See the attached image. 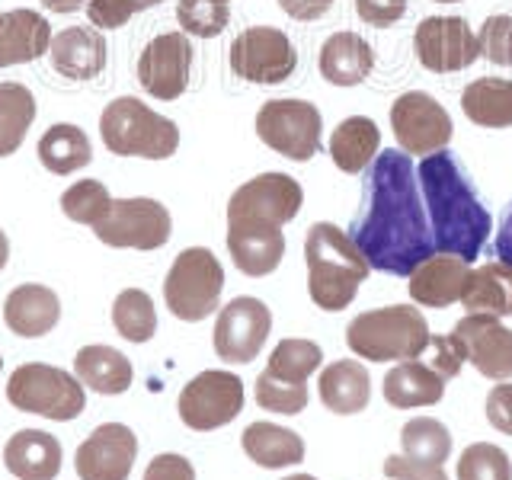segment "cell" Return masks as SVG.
<instances>
[{
	"label": "cell",
	"mask_w": 512,
	"mask_h": 480,
	"mask_svg": "<svg viewBox=\"0 0 512 480\" xmlns=\"http://www.w3.org/2000/svg\"><path fill=\"white\" fill-rule=\"evenodd\" d=\"M352 240L368 266L391 276H410L416 266L436 256L410 154L381 151L375 157L365 186V215L352 228Z\"/></svg>",
	"instance_id": "obj_1"
},
{
	"label": "cell",
	"mask_w": 512,
	"mask_h": 480,
	"mask_svg": "<svg viewBox=\"0 0 512 480\" xmlns=\"http://www.w3.org/2000/svg\"><path fill=\"white\" fill-rule=\"evenodd\" d=\"M416 180L423 189L426 215L436 253H452L461 260H477L490 237V212L477 202L468 176L461 173L458 160L448 151L423 157Z\"/></svg>",
	"instance_id": "obj_2"
},
{
	"label": "cell",
	"mask_w": 512,
	"mask_h": 480,
	"mask_svg": "<svg viewBox=\"0 0 512 480\" xmlns=\"http://www.w3.org/2000/svg\"><path fill=\"white\" fill-rule=\"evenodd\" d=\"M304 260H308V295L320 311L330 314L349 308L359 295V285L372 272L352 234L333 221H317L308 228Z\"/></svg>",
	"instance_id": "obj_3"
},
{
	"label": "cell",
	"mask_w": 512,
	"mask_h": 480,
	"mask_svg": "<svg viewBox=\"0 0 512 480\" xmlns=\"http://www.w3.org/2000/svg\"><path fill=\"white\" fill-rule=\"evenodd\" d=\"M429 336L432 333L420 308L388 304L352 320L346 327V346L368 362H407L423 356Z\"/></svg>",
	"instance_id": "obj_4"
},
{
	"label": "cell",
	"mask_w": 512,
	"mask_h": 480,
	"mask_svg": "<svg viewBox=\"0 0 512 480\" xmlns=\"http://www.w3.org/2000/svg\"><path fill=\"white\" fill-rule=\"evenodd\" d=\"M100 138L116 157L167 160L180 148L176 122L154 112L138 96H119V100L106 103L100 116Z\"/></svg>",
	"instance_id": "obj_5"
},
{
	"label": "cell",
	"mask_w": 512,
	"mask_h": 480,
	"mask_svg": "<svg viewBox=\"0 0 512 480\" xmlns=\"http://www.w3.org/2000/svg\"><path fill=\"white\" fill-rule=\"evenodd\" d=\"M304 205V189L288 173H260L234 189L228 202V228L282 231Z\"/></svg>",
	"instance_id": "obj_6"
},
{
	"label": "cell",
	"mask_w": 512,
	"mask_h": 480,
	"mask_svg": "<svg viewBox=\"0 0 512 480\" xmlns=\"http://www.w3.org/2000/svg\"><path fill=\"white\" fill-rule=\"evenodd\" d=\"M224 292V269L218 256L208 247H186L173 260L167 282H164V301L176 320L199 324L218 311V301Z\"/></svg>",
	"instance_id": "obj_7"
},
{
	"label": "cell",
	"mask_w": 512,
	"mask_h": 480,
	"mask_svg": "<svg viewBox=\"0 0 512 480\" xmlns=\"http://www.w3.org/2000/svg\"><path fill=\"white\" fill-rule=\"evenodd\" d=\"M7 400L16 410L39 413L55 423H71L87 407L84 384L45 362H26L16 368L7 381Z\"/></svg>",
	"instance_id": "obj_8"
},
{
	"label": "cell",
	"mask_w": 512,
	"mask_h": 480,
	"mask_svg": "<svg viewBox=\"0 0 512 480\" xmlns=\"http://www.w3.org/2000/svg\"><path fill=\"white\" fill-rule=\"evenodd\" d=\"M256 135L276 154L295 164H308L314 154H320L324 119L308 100H269L256 112Z\"/></svg>",
	"instance_id": "obj_9"
},
{
	"label": "cell",
	"mask_w": 512,
	"mask_h": 480,
	"mask_svg": "<svg viewBox=\"0 0 512 480\" xmlns=\"http://www.w3.org/2000/svg\"><path fill=\"white\" fill-rule=\"evenodd\" d=\"M93 234L106 247L119 250H160L173 234V218L167 205L157 199L135 196V199H112L109 215L96 224Z\"/></svg>",
	"instance_id": "obj_10"
},
{
	"label": "cell",
	"mask_w": 512,
	"mask_h": 480,
	"mask_svg": "<svg viewBox=\"0 0 512 480\" xmlns=\"http://www.w3.org/2000/svg\"><path fill=\"white\" fill-rule=\"evenodd\" d=\"M295 68V45L276 26H250L231 42V71L247 84H285Z\"/></svg>",
	"instance_id": "obj_11"
},
{
	"label": "cell",
	"mask_w": 512,
	"mask_h": 480,
	"mask_svg": "<svg viewBox=\"0 0 512 480\" xmlns=\"http://www.w3.org/2000/svg\"><path fill=\"white\" fill-rule=\"evenodd\" d=\"M391 128L400 151L416 157L445 151L455 135V122L445 112V106L423 90L400 93L391 103Z\"/></svg>",
	"instance_id": "obj_12"
},
{
	"label": "cell",
	"mask_w": 512,
	"mask_h": 480,
	"mask_svg": "<svg viewBox=\"0 0 512 480\" xmlns=\"http://www.w3.org/2000/svg\"><path fill=\"white\" fill-rule=\"evenodd\" d=\"M244 410V381L221 368H208L180 391V420L196 432H212Z\"/></svg>",
	"instance_id": "obj_13"
},
{
	"label": "cell",
	"mask_w": 512,
	"mask_h": 480,
	"mask_svg": "<svg viewBox=\"0 0 512 480\" xmlns=\"http://www.w3.org/2000/svg\"><path fill=\"white\" fill-rule=\"evenodd\" d=\"M413 48L432 74L464 71L480 58V39L464 16H426L413 32Z\"/></svg>",
	"instance_id": "obj_14"
},
{
	"label": "cell",
	"mask_w": 512,
	"mask_h": 480,
	"mask_svg": "<svg viewBox=\"0 0 512 480\" xmlns=\"http://www.w3.org/2000/svg\"><path fill=\"white\" fill-rule=\"evenodd\" d=\"M192 42L186 32H160L138 55V84L154 100H180L189 87Z\"/></svg>",
	"instance_id": "obj_15"
},
{
	"label": "cell",
	"mask_w": 512,
	"mask_h": 480,
	"mask_svg": "<svg viewBox=\"0 0 512 480\" xmlns=\"http://www.w3.org/2000/svg\"><path fill=\"white\" fill-rule=\"evenodd\" d=\"M272 330V311L260 298H234L215 320V352L231 365H247L263 352Z\"/></svg>",
	"instance_id": "obj_16"
},
{
	"label": "cell",
	"mask_w": 512,
	"mask_h": 480,
	"mask_svg": "<svg viewBox=\"0 0 512 480\" xmlns=\"http://www.w3.org/2000/svg\"><path fill=\"white\" fill-rule=\"evenodd\" d=\"M138 458L135 432L122 423L96 426L77 448L74 468L80 480H128Z\"/></svg>",
	"instance_id": "obj_17"
},
{
	"label": "cell",
	"mask_w": 512,
	"mask_h": 480,
	"mask_svg": "<svg viewBox=\"0 0 512 480\" xmlns=\"http://www.w3.org/2000/svg\"><path fill=\"white\" fill-rule=\"evenodd\" d=\"M455 336L464 346V356L490 381L512 378V330L493 314H468L458 320Z\"/></svg>",
	"instance_id": "obj_18"
},
{
	"label": "cell",
	"mask_w": 512,
	"mask_h": 480,
	"mask_svg": "<svg viewBox=\"0 0 512 480\" xmlns=\"http://www.w3.org/2000/svg\"><path fill=\"white\" fill-rule=\"evenodd\" d=\"M468 276V260L452 253H436L410 272V298L423 308H448V304L461 301Z\"/></svg>",
	"instance_id": "obj_19"
},
{
	"label": "cell",
	"mask_w": 512,
	"mask_h": 480,
	"mask_svg": "<svg viewBox=\"0 0 512 480\" xmlns=\"http://www.w3.org/2000/svg\"><path fill=\"white\" fill-rule=\"evenodd\" d=\"M48 55H52V68L61 77L90 80L100 77L106 68V39L93 26H68L52 36Z\"/></svg>",
	"instance_id": "obj_20"
},
{
	"label": "cell",
	"mask_w": 512,
	"mask_h": 480,
	"mask_svg": "<svg viewBox=\"0 0 512 480\" xmlns=\"http://www.w3.org/2000/svg\"><path fill=\"white\" fill-rule=\"evenodd\" d=\"M52 45V26L42 13L20 7L0 13V71L39 61Z\"/></svg>",
	"instance_id": "obj_21"
},
{
	"label": "cell",
	"mask_w": 512,
	"mask_h": 480,
	"mask_svg": "<svg viewBox=\"0 0 512 480\" xmlns=\"http://www.w3.org/2000/svg\"><path fill=\"white\" fill-rule=\"evenodd\" d=\"M320 77L333 87H359L375 68V52L359 32H333L317 55Z\"/></svg>",
	"instance_id": "obj_22"
},
{
	"label": "cell",
	"mask_w": 512,
	"mask_h": 480,
	"mask_svg": "<svg viewBox=\"0 0 512 480\" xmlns=\"http://www.w3.org/2000/svg\"><path fill=\"white\" fill-rule=\"evenodd\" d=\"M61 301L48 285H20L4 301V324L26 340H36L58 327Z\"/></svg>",
	"instance_id": "obj_23"
},
{
	"label": "cell",
	"mask_w": 512,
	"mask_h": 480,
	"mask_svg": "<svg viewBox=\"0 0 512 480\" xmlns=\"http://www.w3.org/2000/svg\"><path fill=\"white\" fill-rule=\"evenodd\" d=\"M61 442L42 429H20L4 445V464L20 480H55L61 474Z\"/></svg>",
	"instance_id": "obj_24"
},
{
	"label": "cell",
	"mask_w": 512,
	"mask_h": 480,
	"mask_svg": "<svg viewBox=\"0 0 512 480\" xmlns=\"http://www.w3.org/2000/svg\"><path fill=\"white\" fill-rule=\"evenodd\" d=\"M384 400L397 410H413V407H432L439 404L445 394V378L423 359H407L397 362L388 375H384Z\"/></svg>",
	"instance_id": "obj_25"
},
{
	"label": "cell",
	"mask_w": 512,
	"mask_h": 480,
	"mask_svg": "<svg viewBox=\"0 0 512 480\" xmlns=\"http://www.w3.org/2000/svg\"><path fill=\"white\" fill-rule=\"evenodd\" d=\"M317 388H320V400H324L327 410L340 413V416H352L368 407L372 378H368L362 362L340 359V362H330L324 372H320Z\"/></svg>",
	"instance_id": "obj_26"
},
{
	"label": "cell",
	"mask_w": 512,
	"mask_h": 480,
	"mask_svg": "<svg viewBox=\"0 0 512 480\" xmlns=\"http://www.w3.org/2000/svg\"><path fill=\"white\" fill-rule=\"evenodd\" d=\"M74 372L77 381L84 388L96 391V394H106V397H116L125 394L132 388V378H135V368L128 362L119 349L112 346H84L74 356Z\"/></svg>",
	"instance_id": "obj_27"
},
{
	"label": "cell",
	"mask_w": 512,
	"mask_h": 480,
	"mask_svg": "<svg viewBox=\"0 0 512 480\" xmlns=\"http://www.w3.org/2000/svg\"><path fill=\"white\" fill-rule=\"evenodd\" d=\"M381 154V132L375 119L349 116L333 128L330 135V157L343 173H362L375 164Z\"/></svg>",
	"instance_id": "obj_28"
},
{
	"label": "cell",
	"mask_w": 512,
	"mask_h": 480,
	"mask_svg": "<svg viewBox=\"0 0 512 480\" xmlns=\"http://www.w3.org/2000/svg\"><path fill=\"white\" fill-rule=\"evenodd\" d=\"M461 304L468 314L512 317V266L484 263L471 269L468 285L461 292Z\"/></svg>",
	"instance_id": "obj_29"
},
{
	"label": "cell",
	"mask_w": 512,
	"mask_h": 480,
	"mask_svg": "<svg viewBox=\"0 0 512 480\" xmlns=\"http://www.w3.org/2000/svg\"><path fill=\"white\" fill-rule=\"evenodd\" d=\"M240 445L260 468H288V464L304 461V439L276 423H250L240 436Z\"/></svg>",
	"instance_id": "obj_30"
},
{
	"label": "cell",
	"mask_w": 512,
	"mask_h": 480,
	"mask_svg": "<svg viewBox=\"0 0 512 480\" xmlns=\"http://www.w3.org/2000/svg\"><path fill=\"white\" fill-rule=\"evenodd\" d=\"M228 250L234 266L250 279H263L276 272L285 256V234L282 231H240L228 228Z\"/></svg>",
	"instance_id": "obj_31"
},
{
	"label": "cell",
	"mask_w": 512,
	"mask_h": 480,
	"mask_svg": "<svg viewBox=\"0 0 512 480\" xmlns=\"http://www.w3.org/2000/svg\"><path fill=\"white\" fill-rule=\"evenodd\" d=\"M461 109L480 128H512V80L480 77L464 87Z\"/></svg>",
	"instance_id": "obj_32"
},
{
	"label": "cell",
	"mask_w": 512,
	"mask_h": 480,
	"mask_svg": "<svg viewBox=\"0 0 512 480\" xmlns=\"http://www.w3.org/2000/svg\"><path fill=\"white\" fill-rule=\"evenodd\" d=\"M39 160L48 173L71 176L93 160L90 138L84 135V128H77L71 122H58L39 138Z\"/></svg>",
	"instance_id": "obj_33"
},
{
	"label": "cell",
	"mask_w": 512,
	"mask_h": 480,
	"mask_svg": "<svg viewBox=\"0 0 512 480\" xmlns=\"http://www.w3.org/2000/svg\"><path fill=\"white\" fill-rule=\"evenodd\" d=\"M36 116L39 106L29 87L0 84V157H10L23 148Z\"/></svg>",
	"instance_id": "obj_34"
},
{
	"label": "cell",
	"mask_w": 512,
	"mask_h": 480,
	"mask_svg": "<svg viewBox=\"0 0 512 480\" xmlns=\"http://www.w3.org/2000/svg\"><path fill=\"white\" fill-rule=\"evenodd\" d=\"M324 362V352L311 340H282L272 349L269 365L263 368V375L282 384H308V378Z\"/></svg>",
	"instance_id": "obj_35"
},
{
	"label": "cell",
	"mask_w": 512,
	"mask_h": 480,
	"mask_svg": "<svg viewBox=\"0 0 512 480\" xmlns=\"http://www.w3.org/2000/svg\"><path fill=\"white\" fill-rule=\"evenodd\" d=\"M112 324L128 343H148L157 333V311L154 298L144 288H125L112 304Z\"/></svg>",
	"instance_id": "obj_36"
},
{
	"label": "cell",
	"mask_w": 512,
	"mask_h": 480,
	"mask_svg": "<svg viewBox=\"0 0 512 480\" xmlns=\"http://www.w3.org/2000/svg\"><path fill=\"white\" fill-rule=\"evenodd\" d=\"M400 445H404V455L416 461H436L445 464L452 455V436H448L445 423L432 420V416H416L400 432Z\"/></svg>",
	"instance_id": "obj_37"
},
{
	"label": "cell",
	"mask_w": 512,
	"mask_h": 480,
	"mask_svg": "<svg viewBox=\"0 0 512 480\" xmlns=\"http://www.w3.org/2000/svg\"><path fill=\"white\" fill-rule=\"evenodd\" d=\"M109 208H112V196L100 180H77L61 196L64 218H71L77 224H90V228H96L109 215Z\"/></svg>",
	"instance_id": "obj_38"
},
{
	"label": "cell",
	"mask_w": 512,
	"mask_h": 480,
	"mask_svg": "<svg viewBox=\"0 0 512 480\" xmlns=\"http://www.w3.org/2000/svg\"><path fill=\"white\" fill-rule=\"evenodd\" d=\"M176 20H180L186 36L215 39L231 23V7L221 0H180L176 4Z\"/></svg>",
	"instance_id": "obj_39"
},
{
	"label": "cell",
	"mask_w": 512,
	"mask_h": 480,
	"mask_svg": "<svg viewBox=\"0 0 512 480\" xmlns=\"http://www.w3.org/2000/svg\"><path fill=\"white\" fill-rule=\"evenodd\" d=\"M458 480H512V461L500 445L474 442L458 458Z\"/></svg>",
	"instance_id": "obj_40"
},
{
	"label": "cell",
	"mask_w": 512,
	"mask_h": 480,
	"mask_svg": "<svg viewBox=\"0 0 512 480\" xmlns=\"http://www.w3.org/2000/svg\"><path fill=\"white\" fill-rule=\"evenodd\" d=\"M256 404L272 413L295 416L308 407V384H282L260 372V378H256Z\"/></svg>",
	"instance_id": "obj_41"
},
{
	"label": "cell",
	"mask_w": 512,
	"mask_h": 480,
	"mask_svg": "<svg viewBox=\"0 0 512 480\" xmlns=\"http://www.w3.org/2000/svg\"><path fill=\"white\" fill-rule=\"evenodd\" d=\"M480 39V55H484L496 68H512V16L509 13H493L484 20L477 32Z\"/></svg>",
	"instance_id": "obj_42"
},
{
	"label": "cell",
	"mask_w": 512,
	"mask_h": 480,
	"mask_svg": "<svg viewBox=\"0 0 512 480\" xmlns=\"http://www.w3.org/2000/svg\"><path fill=\"white\" fill-rule=\"evenodd\" d=\"M160 0H87V16L96 29H122L135 13L157 7Z\"/></svg>",
	"instance_id": "obj_43"
},
{
	"label": "cell",
	"mask_w": 512,
	"mask_h": 480,
	"mask_svg": "<svg viewBox=\"0 0 512 480\" xmlns=\"http://www.w3.org/2000/svg\"><path fill=\"white\" fill-rule=\"evenodd\" d=\"M423 362L432 368V372H439L445 381L455 378L461 372V365L468 362V356H464V346L461 340L452 333V336H429V346L423 349Z\"/></svg>",
	"instance_id": "obj_44"
},
{
	"label": "cell",
	"mask_w": 512,
	"mask_h": 480,
	"mask_svg": "<svg viewBox=\"0 0 512 480\" xmlns=\"http://www.w3.org/2000/svg\"><path fill=\"white\" fill-rule=\"evenodd\" d=\"M384 474H388V480H448L442 464L416 461L407 455H391L388 461H384Z\"/></svg>",
	"instance_id": "obj_45"
},
{
	"label": "cell",
	"mask_w": 512,
	"mask_h": 480,
	"mask_svg": "<svg viewBox=\"0 0 512 480\" xmlns=\"http://www.w3.org/2000/svg\"><path fill=\"white\" fill-rule=\"evenodd\" d=\"M356 13H359L362 23L388 29V26L404 20L407 0H356Z\"/></svg>",
	"instance_id": "obj_46"
},
{
	"label": "cell",
	"mask_w": 512,
	"mask_h": 480,
	"mask_svg": "<svg viewBox=\"0 0 512 480\" xmlns=\"http://www.w3.org/2000/svg\"><path fill=\"white\" fill-rule=\"evenodd\" d=\"M487 420L503 436H512V384H496L487 394Z\"/></svg>",
	"instance_id": "obj_47"
},
{
	"label": "cell",
	"mask_w": 512,
	"mask_h": 480,
	"mask_svg": "<svg viewBox=\"0 0 512 480\" xmlns=\"http://www.w3.org/2000/svg\"><path fill=\"white\" fill-rule=\"evenodd\" d=\"M144 480H196V468L183 458V455H157L148 471H144Z\"/></svg>",
	"instance_id": "obj_48"
},
{
	"label": "cell",
	"mask_w": 512,
	"mask_h": 480,
	"mask_svg": "<svg viewBox=\"0 0 512 480\" xmlns=\"http://www.w3.org/2000/svg\"><path fill=\"white\" fill-rule=\"evenodd\" d=\"M279 7L298 23H314L320 16H327L333 0H279Z\"/></svg>",
	"instance_id": "obj_49"
},
{
	"label": "cell",
	"mask_w": 512,
	"mask_h": 480,
	"mask_svg": "<svg viewBox=\"0 0 512 480\" xmlns=\"http://www.w3.org/2000/svg\"><path fill=\"white\" fill-rule=\"evenodd\" d=\"M496 256H500V263L512 266V208H509V215L503 218L500 234H496Z\"/></svg>",
	"instance_id": "obj_50"
},
{
	"label": "cell",
	"mask_w": 512,
	"mask_h": 480,
	"mask_svg": "<svg viewBox=\"0 0 512 480\" xmlns=\"http://www.w3.org/2000/svg\"><path fill=\"white\" fill-rule=\"evenodd\" d=\"M84 4L87 0H42V7L52 13H77V10H84Z\"/></svg>",
	"instance_id": "obj_51"
},
{
	"label": "cell",
	"mask_w": 512,
	"mask_h": 480,
	"mask_svg": "<svg viewBox=\"0 0 512 480\" xmlns=\"http://www.w3.org/2000/svg\"><path fill=\"white\" fill-rule=\"evenodd\" d=\"M7 260H10V240H7L4 231H0V269L7 266Z\"/></svg>",
	"instance_id": "obj_52"
},
{
	"label": "cell",
	"mask_w": 512,
	"mask_h": 480,
	"mask_svg": "<svg viewBox=\"0 0 512 480\" xmlns=\"http://www.w3.org/2000/svg\"><path fill=\"white\" fill-rule=\"evenodd\" d=\"M285 480H317V477H311V474H292V477H285Z\"/></svg>",
	"instance_id": "obj_53"
},
{
	"label": "cell",
	"mask_w": 512,
	"mask_h": 480,
	"mask_svg": "<svg viewBox=\"0 0 512 480\" xmlns=\"http://www.w3.org/2000/svg\"><path fill=\"white\" fill-rule=\"evenodd\" d=\"M436 4H458V0H436Z\"/></svg>",
	"instance_id": "obj_54"
},
{
	"label": "cell",
	"mask_w": 512,
	"mask_h": 480,
	"mask_svg": "<svg viewBox=\"0 0 512 480\" xmlns=\"http://www.w3.org/2000/svg\"><path fill=\"white\" fill-rule=\"evenodd\" d=\"M0 372H4V356H0Z\"/></svg>",
	"instance_id": "obj_55"
},
{
	"label": "cell",
	"mask_w": 512,
	"mask_h": 480,
	"mask_svg": "<svg viewBox=\"0 0 512 480\" xmlns=\"http://www.w3.org/2000/svg\"><path fill=\"white\" fill-rule=\"evenodd\" d=\"M221 4H231V0H221Z\"/></svg>",
	"instance_id": "obj_56"
}]
</instances>
